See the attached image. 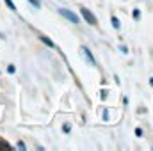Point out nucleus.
Wrapping results in <instances>:
<instances>
[{
	"instance_id": "f257e3e1",
	"label": "nucleus",
	"mask_w": 153,
	"mask_h": 151,
	"mask_svg": "<svg viewBox=\"0 0 153 151\" xmlns=\"http://www.w3.org/2000/svg\"><path fill=\"white\" fill-rule=\"evenodd\" d=\"M80 52H82V55L85 57V61H87L91 66H96V61H94V57H93V53L89 52V48H87V46H80Z\"/></svg>"
},
{
	"instance_id": "f03ea898",
	"label": "nucleus",
	"mask_w": 153,
	"mask_h": 151,
	"mask_svg": "<svg viewBox=\"0 0 153 151\" xmlns=\"http://www.w3.org/2000/svg\"><path fill=\"white\" fill-rule=\"evenodd\" d=\"M59 13H61V14H62V16H64L66 20H70L71 23H78V16H76L75 13H71V11H68V9H61Z\"/></svg>"
},
{
	"instance_id": "7ed1b4c3",
	"label": "nucleus",
	"mask_w": 153,
	"mask_h": 151,
	"mask_svg": "<svg viewBox=\"0 0 153 151\" xmlns=\"http://www.w3.org/2000/svg\"><path fill=\"white\" fill-rule=\"evenodd\" d=\"M80 13H82V16L85 18V21H87V23H91V25H96V18H94V16H93V14H91V13L85 9V7H82V9H80Z\"/></svg>"
},
{
	"instance_id": "20e7f679",
	"label": "nucleus",
	"mask_w": 153,
	"mask_h": 151,
	"mask_svg": "<svg viewBox=\"0 0 153 151\" xmlns=\"http://www.w3.org/2000/svg\"><path fill=\"white\" fill-rule=\"evenodd\" d=\"M41 41H43V43H46V44H48V46H50V48H53V46H55V44H53V43H52V41H50V39L46 38V36H41Z\"/></svg>"
},
{
	"instance_id": "39448f33",
	"label": "nucleus",
	"mask_w": 153,
	"mask_h": 151,
	"mask_svg": "<svg viewBox=\"0 0 153 151\" xmlns=\"http://www.w3.org/2000/svg\"><path fill=\"white\" fill-rule=\"evenodd\" d=\"M4 2H5V4H7V7H9V9H11V11H16V5H14V4H13V0H4Z\"/></svg>"
},
{
	"instance_id": "423d86ee",
	"label": "nucleus",
	"mask_w": 153,
	"mask_h": 151,
	"mask_svg": "<svg viewBox=\"0 0 153 151\" xmlns=\"http://www.w3.org/2000/svg\"><path fill=\"white\" fill-rule=\"evenodd\" d=\"M112 27H114V29H119V20H117L116 16H112Z\"/></svg>"
},
{
	"instance_id": "0eeeda50",
	"label": "nucleus",
	"mask_w": 153,
	"mask_h": 151,
	"mask_svg": "<svg viewBox=\"0 0 153 151\" xmlns=\"http://www.w3.org/2000/svg\"><path fill=\"white\" fill-rule=\"evenodd\" d=\"M29 2H30L36 9H39V7H41V2H39V0H29Z\"/></svg>"
},
{
	"instance_id": "6e6552de",
	"label": "nucleus",
	"mask_w": 153,
	"mask_h": 151,
	"mask_svg": "<svg viewBox=\"0 0 153 151\" xmlns=\"http://www.w3.org/2000/svg\"><path fill=\"white\" fill-rule=\"evenodd\" d=\"M135 135H137V137H141V135H143V130H141V128H137V130H135Z\"/></svg>"
},
{
	"instance_id": "1a4fd4ad",
	"label": "nucleus",
	"mask_w": 153,
	"mask_h": 151,
	"mask_svg": "<svg viewBox=\"0 0 153 151\" xmlns=\"http://www.w3.org/2000/svg\"><path fill=\"white\" fill-rule=\"evenodd\" d=\"M18 150H25V144L23 142H18Z\"/></svg>"
},
{
	"instance_id": "9d476101",
	"label": "nucleus",
	"mask_w": 153,
	"mask_h": 151,
	"mask_svg": "<svg viewBox=\"0 0 153 151\" xmlns=\"http://www.w3.org/2000/svg\"><path fill=\"white\" fill-rule=\"evenodd\" d=\"M0 148H9V144H5V142H0Z\"/></svg>"
},
{
	"instance_id": "9b49d317",
	"label": "nucleus",
	"mask_w": 153,
	"mask_h": 151,
	"mask_svg": "<svg viewBox=\"0 0 153 151\" xmlns=\"http://www.w3.org/2000/svg\"><path fill=\"white\" fill-rule=\"evenodd\" d=\"M152 85H153V78H152Z\"/></svg>"
}]
</instances>
